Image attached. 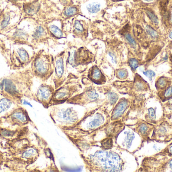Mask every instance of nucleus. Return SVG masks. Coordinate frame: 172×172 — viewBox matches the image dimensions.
I'll use <instances>...</instances> for the list:
<instances>
[{"mask_svg":"<svg viewBox=\"0 0 172 172\" xmlns=\"http://www.w3.org/2000/svg\"><path fill=\"white\" fill-rule=\"evenodd\" d=\"M144 1H147V2H150V1H152L153 0H144Z\"/></svg>","mask_w":172,"mask_h":172,"instance_id":"43","label":"nucleus"},{"mask_svg":"<svg viewBox=\"0 0 172 172\" xmlns=\"http://www.w3.org/2000/svg\"><path fill=\"white\" fill-rule=\"evenodd\" d=\"M148 115L149 118L151 119V120H155L156 119V112L154 109L153 108H150L148 110Z\"/></svg>","mask_w":172,"mask_h":172,"instance_id":"37","label":"nucleus"},{"mask_svg":"<svg viewBox=\"0 0 172 172\" xmlns=\"http://www.w3.org/2000/svg\"><path fill=\"white\" fill-rule=\"evenodd\" d=\"M74 33L79 35H82L86 32L85 27L80 21L76 20L74 23Z\"/></svg>","mask_w":172,"mask_h":172,"instance_id":"25","label":"nucleus"},{"mask_svg":"<svg viewBox=\"0 0 172 172\" xmlns=\"http://www.w3.org/2000/svg\"><path fill=\"white\" fill-rule=\"evenodd\" d=\"M110 115V114L100 105L96 109L87 113L74 126L70 128L76 129L82 133H93L102 129L109 123Z\"/></svg>","mask_w":172,"mask_h":172,"instance_id":"3","label":"nucleus"},{"mask_svg":"<svg viewBox=\"0 0 172 172\" xmlns=\"http://www.w3.org/2000/svg\"><path fill=\"white\" fill-rule=\"evenodd\" d=\"M124 128V124L123 122L110 121L104 127L103 130L106 136L112 137L116 142L119 135L123 131Z\"/></svg>","mask_w":172,"mask_h":172,"instance_id":"15","label":"nucleus"},{"mask_svg":"<svg viewBox=\"0 0 172 172\" xmlns=\"http://www.w3.org/2000/svg\"><path fill=\"white\" fill-rule=\"evenodd\" d=\"M12 103L10 100L4 98L0 101V113L4 112L11 107Z\"/></svg>","mask_w":172,"mask_h":172,"instance_id":"26","label":"nucleus"},{"mask_svg":"<svg viewBox=\"0 0 172 172\" xmlns=\"http://www.w3.org/2000/svg\"><path fill=\"white\" fill-rule=\"evenodd\" d=\"M12 118L14 120H16L22 123H26L28 121V117L23 112H18L15 113L12 115Z\"/></svg>","mask_w":172,"mask_h":172,"instance_id":"24","label":"nucleus"},{"mask_svg":"<svg viewBox=\"0 0 172 172\" xmlns=\"http://www.w3.org/2000/svg\"><path fill=\"white\" fill-rule=\"evenodd\" d=\"M167 84V81L166 80V79H165L164 78H160L158 81V86L161 89L166 87Z\"/></svg>","mask_w":172,"mask_h":172,"instance_id":"35","label":"nucleus"},{"mask_svg":"<svg viewBox=\"0 0 172 172\" xmlns=\"http://www.w3.org/2000/svg\"><path fill=\"white\" fill-rule=\"evenodd\" d=\"M86 169L91 172H121L124 163L118 153L113 150H97L93 155H82Z\"/></svg>","mask_w":172,"mask_h":172,"instance_id":"1","label":"nucleus"},{"mask_svg":"<svg viewBox=\"0 0 172 172\" xmlns=\"http://www.w3.org/2000/svg\"><path fill=\"white\" fill-rule=\"evenodd\" d=\"M144 75H145V76L148 78V79H150V80H152V78L153 77V76H155V73L152 70H147L146 71L144 72Z\"/></svg>","mask_w":172,"mask_h":172,"instance_id":"36","label":"nucleus"},{"mask_svg":"<svg viewBox=\"0 0 172 172\" xmlns=\"http://www.w3.org/2000/svg\"><path fill=\"white\" fill-rule=\"evenodd\" d=\"M38 156V152L37 149L34 148H30L24 152L22 157L25 158L35 159Z\"/></svg>","mask_w":172,"mask_h":172,"instance_id":"21","label":"nucleus"},{"mask_svg":"<svg viewBox=\"0 0 172 172\" xmlns=\"http://www.w3.org/2000/svg\"><path fill=\"white\" fill-rule=\"evenodd\" d=\"M172 96V86L169 87L165 92V96L166 98H170Z\"/></svg>","mask_w":172,"mask_h":172,"instance_id":"38","label":"nucleus"},{"mask_svg":"<svg viewBox=\"0 0 172 172\" xmlns=\"http://www.w3.org/2000/svg\"><path fill=\"white\" fill-rule=\"evenodd\" d=\"M82 89L79 81L69 79L58 89H55L51 106H57L66 103L70 98L77 95Z\"/></svg>","mask_w":172,"mask_h":172,"instance_id":"7","label":"nucleus"},{"mask_svg":"<svg viewBox=\"0 0 172 172\" xmlns=\"http://www.w3.org/2000/svg\"><path fill=\"white\" fill-rule=\"evenodd\" d=\"M88 78L97 85H104L107 82V78L97 65H94L89 69Z\"/></svg>","mask_w":172,"mask_h":172,"instance_id":"17","label":"nucleus"},{"mask_svg":"<svg viewBox=\"0 0 172 172\" xmlns=\"http://www.w3.org/2000/svg\"><path fill=\"white\" fill-rule=\"evenodd\" d=\"M100 8H101V5L98 3H93L90 4L87 6V9L89 12L92 14L98 12L100 10Z\"/></svg>","mask_w":172,"mask_h":172,"instance_id":"27","label":"nucleus"},{"mask_svg":"<svg viewBox=\"0 0 172 172\" xmlns=\"http://www.w3.org/2000/svg\"><path fill=\"white\" fill-rule=\"evenodd\" d=\"M114 74L116 77L119 80H124L128 77V72L125 68H119L115 70Z\"/></svg>","mask_w":172,"mask_h":172,"instance_id":"22","label":"nucleus"},{"mask_svg":"<svg viewBox=\"0 0 172 172\" xmlns=\"http://www.w3.org/2000/svg\"><path fill=\"white\" fill-rule=\"evenodd\" d=\"M20 15L19 10H12L9 5L0 9V35H5L10 30L18 26Z\"/></svg>","mask_w":172,"mask_h":172,"instance_id":"8","label":"nucleus"},{"mask_svg":"<svg viewBox=\"0 0 172 172\" xmlns=\"http://www.w3.org/2000/svg\"><path fill=\"white\" fill-rule=\"evenodd\" d=\"M100 143L101 149L104 150H110L114 147V139L110 137L106 136Z\"/></svg>","mask_w":172,"mask_h":172,"instance_id":"19","label":"nucleus"},{"mask_svg":"<svg viewBox=\"0 0 172 172\" xmlns=\"http://www.w3.org/2000/svg\"><path fill=\"white\" fill-rule=\"evenodd\" d=\"M46 32L45 29L41 25L37 26L32 34L30 35V43L31 46H34L37 43L43 41Z\"/></svg>","mask_w":172,"mask_h":172,"instance_id":"18","label":"nucleus"},{"mask_svg":"<svg viewBox=\"0 0 172 172\" xmlns=\"http://www.w3.org/2000/svg\"><path fill=\"white\" fill-rule=\"evenodd\" d=\"M125 134L127 135L124 138V141L123 143L124 146L127 149H130L131 146V144L133 141L134 139V134L133 133L130 132H127V133L125 132Z\"/></svg>","mask_w":172,"mask_h":172,"instance_id":"23","label":"nucleus"},{"mask_svg":"<svg viewBox=\"0 0 172 172\" xmlns=\"http://www.w3.org/2000/svg\"><path fill=\"white\" fill-rule=\"evenodd\" d=\"M33 76L42 81L49 79L54 72V59L50 54L41 50L33 56L31 62Z\"/></svg>","mask_w":172,"mask_h":172,"instance_id":"4","label":"nucleus"},{"mask_svg":"<svg viewBox=\"0 0 172 172\" xmlns=\"http://www.w3.org/2000/svg\"><path fill=\"white\" fill-rule=\"evenodd\" d=\"M169 152L172 154V146L170 147V148L169 149Z\"/></svg>","mask_w":172,"mask_h":172,"instance_id":"42","label":"nucleus"},{"mask_svg":"<svg viewBox=\"0 0 172 172\" xmlns=\"http://www.w3.org/2000/svg\"><path fill=\"white\" fill-rule=\"evenodd\" d=\"M23 104H28V105H29V106H31V104H29V103H27V102H26V101H24V102H23Z\"/></svg>","mask_w":172,"mask_h":172,"instance_id":"41","label":"nucleus"},{"mask_svg":"<svg viewBox=\"0 0 172 172\" xmlns=\"http://www.w3.org/2000/svg\"><path fill=\"white\" fill-rule=\"evenodd\" d=\"M55 87L52 85L42 84L40 86L35 95L36 100L45 108L50 107L51 103L55 92Z\"/></svg>","mask_w":172,"mask_h":172,"instance_id":"14","label":"nucleus"},{"mask_svg":"<svg viewBox=\"0 0 172 172\" xmlns=\"http://www.w3.org/2000/svg\"><path fill=\"white\" fill-rule=\"evenodd\" d=\"M0 52L7 59L11 68L19 69L26 66L32 60L28 51L22 47L13 49L7 47L6 45L0 40Z\"/></svg>","mask_w":172,"mask_h":172,"instance_id":"5","label":"nucleus"},{"mask_svg":"<svg viewBox=\"0 0 172 172\" xmlns=\"http://www.w3.org/2000/svg\"><path fill=\"white\" fill-rule=\"evenodd\" d=\"M169 38L172 39V30L170 32V34H169Z\"/></svg>","mask_w":172,"mask_h":172,"instance_id":"40","label":"nucleus"},{"mask_svg":"<svg viewBox=\"0 0 172 172\" xmlns=\"http://www.w3.org/2000/svg\"><path fill=\"white\" fill-rule=\"evenodd\" d=\"M146 12L148 17L150 19V20L152 21V22L155 24L156 25L158 24L159 20H158V17L156 16V15L154 14L153 13H152V12L150 11H147Z\"/></svg>","mask_w":172,"mask_h":172,"instance_id":"33","label":"nucleus"},{"mask_svg":"<svg viewBox=\"0 0 172 172\" xmlns=\"http://www.w3.org/2000/svg\"><path fill=\"white\" fill-rule=\"evenodd\" d=\"M130 107V101L126 98H121L112 109L110 121H124Z\"/></svg>","mask_w":172,"mask_h":172,"instance_id":"12","label":"nucleus"},{"mask_svg":"<svg viewBox=\"0 0 172 172\" xmlns=\"http://www.w3.org/2000/svg\"><path fill=\"white\" fill-rule=\"evenodd\" d=\"M102 103L98 90L93 86H89L81 93H77L66 101V104L85 106L92 103Z\"/></svg>","mask_w":172,"mask_h":172,"instance_id":"10","label":"nucleus"},{"mask_svg":"<svg viewBox=\"0 0 172 172\" xmlns=\"http://www.w3.org/2000/svg\"><path fill=\"white\" fill-rule=\"evenodd\" d=\"M128 65L131 70L134 71L139 66V63L136 59L130 58L128 60Z\"/></svg>","mask_w":172,"mask_h":172,"instance_id":"29","label":"nucleus"},{"mask_svg":"<svg viewBox=\"0 0 172 172\" xmlns=\"http://www.w3.org/2000/svg\"><path fill=\"white\" fill-rule=\"evenodd\" d=\"M48 29L51 35H52L57 38H62L63 36V33L62 32V30L56 26L51 25L48 27Z\"/></svg>","mask_w":172,"mask_h":172,"instance_id":"20","label":"nucleus"},{"mask_svg":"<svg viewBox=\"0 0 172 172\" xmlns=\"http://www.w3.org/2000/svg\"><path fill=\"white\" fill-rule=\"evenodd\" d=\"M7 40L16 45H27L31 46L30 43V34L24 29L17 27L10 30L4 35Z\"/></svg>","mask_w":172,"mask_h":172,"instance_id":"13","label":"nucleus"},{"mask_svg":"<svg viewBox=\"0 0 172 172\" xmlns=\"http://www.w3.org/2000/svg\"><path fill=\"white\" fill-rule=\"evenodd\" d=\"M147 130H148V127L145 124H141L138 125V126L137 127V131L139 133L142 135H144L147 134Z\"/></svg>","mask_w":172,"mask_h":172,"instance_id":"32","label":"nucleus"},{"mask_svg":"<svg viewBox=\"0 0 172 172\" xmlns=\"http://www.w3.org/2000/svg\"><path fill=\"white\" fill-rule=\"evenodd\" d=\"M103 92L105 98L101 106L110 114L114 107L118 101L119 95L111 89H105Z\"/></svg>","mask_w":172,"mask_h":172,"instance_id":"16","label":"nucleus"},{"mask_svg":"<svg viewBox=\"0 0 172 172\" xmlns=\"http://www.w3.org/2000/svg\"><path fill=\"white\" fill-rule=\"evenodd\" d=\"M169 166L170 167V169L172 170V159L170 161H169Z\"/></svg>","mask_w":172,"mask_h":172,"instance_id":"39","label":"nucleus"},{"mask_svg":"<svg viewBox=\"0 0 172 172\" xmlns=\"http://www.w3.org/2000/svg\"><path fill=\"white\" fill-rule=\"evenodd\" d=\"M15 132L13 131H10L8 130L2 129L1 130L0 134L5 137H12Z\"/></svg>","mask_w":172,"mask_h":172,"instance_id":"34","label":"nucleus"},{"mask_svg":"<svg viewBox=\"0 0 172 172\" xmlns=\"http://www.w3.org/2000/svg\"><path fill=\"white\" fill-rule=\"evenodd\" d=\"M33 75L29 70L4 78L0 82V90L5 95L17 97L30 92Z\"/></svg>","mask_w":172,"mask_h":172,"instance_id":"2","label":"nucleus"},{"mask_svg":"<svg viewBox=\"0 0 172 172\" xmlns=\"http://www.w3.org/2000/svg\"><path fill=\"white\" fill-rule=\"evenodd\" d=\"M77 11L78 10L76 7H68L64 11V14L66 17H71L77 14Z\"/></svg>","mask_w":172,"mask_h":172,"instance_id":"28","label":"nucleus"},{"mask_svg":"<svg viewBox=\"0 0 172 172\" xmlns=\"http://www.w3.org/2000/svg\"><path fill=\"white\" fill-rule=\"evenodd\" d=\"M147 32L148 33V35H150L152 38H157L158 37V32L153 29L152 27H150V26H147V27L145 28Z\"/></svg>","mask_w":172,"mask_h":172,"instance_id":"31","label":"nucleus"},{"mask_svg":"<svg viewBox=\"0 0 172 172\" xmlns=\"http://www.w3.org/2000/svg\"><path fill=\"white\" fill-rule=\"evenodd\" d=\"M49 112L51 118L54 123L61 129H68L74 126L79 122L78 113L73 107H51Z\"/></svg>","mask_w":172,"mask_h":172,"instance_id":"6","label":"nucleus"},{"mask_svg":"<svg viewBox=\"0 0 172 172\" xmlns=\"http://www.w3.org/2000/svg\"><path fill=\"white\" fill-rule=\"evenodd\" d=\"M125 38L126 39L127 42L130 44L133 47H135L136 46V43L135 41L134 38H133L131 35H130V33L126 32L125 33L124 35Z\"/></svg>","mask_w":172,"mask_h":172,"instance_id":"30","label":"nucleus"},{"mask_svg":"<svg viewBox=\"0 0 172 172\" xmlns=\"http://www.w3.org/2000/svg\"><path fill=\"white\" fill-rule=\"evenodd\" d=\"M66 63L65 52L57 55L54 59V81L55 89L62 86L66 80Z\"/></svg>","mask_w":172,"mask_h":172,"instance_id":"11","label":"nucleus"},{"mask_svg":"<svg viewBox=\"0 0 172 172\" xmlns=\"http://www.w3.org/2000/svg\"><path fill=\"white\" fill-rule=\"evenodd\" d=\"M95 61V56L85 47L71 49L68 52L66 58L67 63L73 67L85 66Z\"/></svg>","mask_w":172,"mask_h":172,"instance_id":"9","label":"nucleus"}]
</instances>
